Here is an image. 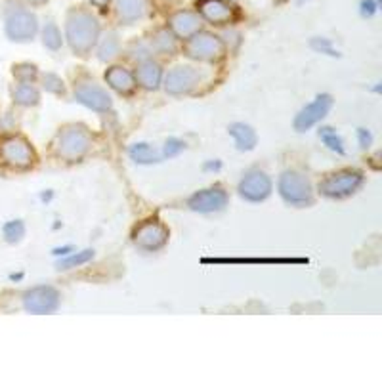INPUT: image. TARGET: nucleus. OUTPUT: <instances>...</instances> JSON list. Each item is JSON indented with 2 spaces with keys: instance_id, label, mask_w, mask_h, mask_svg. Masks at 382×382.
I'll return each instance as SVG.
<instances>
[{
  "instance_id": "f257e3e1",
  "label": "nucleus",
  "mask_w": 382,
  "mask_h": 382,
  "mask_svg": "<svg viewBox=\"0 0 382 382\" xmlns=\"http://www.w3.org/2000/svg\"><path fill=\"white\" fill-rule=\"evenodd\" d=\"M67 43L77 56H88L100 38V23L90 12L73 10L67 16Z\"/></svg>"
},
{
  "instance_id": "f03ea898",
  "label": "nucleus",
  "mask_w": 382,
  "mask_h": 382,
  "mask_svg": "<svg viewBox=\"0 0 382 382\" xmlns=\"http://www.w3.org/2000/svg\"><path fill=\"white\" fill-rule=\"evenodd\" d=\"M92 147V136L84 125H69L57 132L54 150L65 161H81Z\"/></svg>"
},
{
  "instance_id": "7ed1b4c3",
  "label": "nucleus",
  "mask_w": 382,
  "mask_h": 382,
  "mask_svg": "<svg viewBox=\"0 0 382 382\" xmlns=\"http://www.w3.org/2000/svg\"><path fill=\"white\" fill-rule=\"evenodd\" d=\"M277 189H279L281 199L291 207H312L313 201H315L312 182L298 170H285L279 176Z\"/></svg>"
},
{
  "instance_id": "20e7f679",
  "label": "nucleus",
  "mask_w": 382,
  "mask_h": 382,
  "mask_svg": "<svg viewBox=\"0 0 382 382\" xmlns=\"http://www.w3.org/2000/svg\"><path fill=\"white\" fill-rule=\"evenodd\" d=\"M365 182V174L357 169H342L327 174L320 182L318 189L327 199H346L361 188Z\"/></svg>"
},
{
  "instance_id": "39448f33",
  "label": "nucleus",
  "mask_w": 382,
  "mask_h": 382,
  "mask_svg": "<svg viewBox=\"0 0 382 382\" xmlns=\"http://www.w3.org/2000/svg\"><path fill=\"white\" fill-rule=\"evenodd\" d=\"M4 29L6 37L13 43H29L38 31L37 18L23 6L8 2L4 10Z\"/></svg>"
},
{
  "instance_id": "423d86ee",
  "label": "nucleus",
  "mask_w": 382,
  "mask_h": 382,
  "mask_svg": "<svg viewBox=\"0 0 382 382\" xmlns=\"http://www.w3.org/2000/svg\"><path fill=\"white\" fill-rule=\"evenodd\" d=\"M186 54L191 60H197V62L216 63L226 54V44L222 43V38H218L213 33L197 31L193 37L188 38Z\"/></svg>"
},
{
  "instance_id": "0eeeda50",
  "label": "nucleus",
  "mask_w": 382,
  "mask_h": 382,
  "mask_svg": "<svg viewBox=\"0 0 382 382\" xmlns=\"http://www.w3.org/2000/svg\"><path fill=\"white\" fill-rule=\"evenodd\" d=\"M169 227L157 218L145 220V222H142V224L134 227V232H132V241H134V245L145 252L161 251L164 245L169 243Z\"/></svg>"
},
{
  "instance_id": "6e6552de",
  "label": "nucleus",
  "mask_w": 382,
  "mask_h": 382,
  "mask_svg": "<svg viewBox=\"0 0 382 382\" xmlns=\"http://www.w3.org/2000/svg\"><path fill=\"white\" fill-rule=\"evenodd\" d=\"M35 150L21 136H10L0 144V161L16 170H27L35 164Z\"/></svg>"
},
{
  "instance_id": "1a4fd4ad",
  "label": "nucleus",
  "mask_w": 382,
  "mask_h": 382,
  "mask_svg": "<svg viewBox=\"0 0 382 382\" xmlns=\"http://www.w3.org/2000/svg\"><path fill=\"white\" fill-rule=\"evenodd\" d=\"M201 81H203V73L199 69H195L191 65H178L167 73L163 79V86L167 94L184 96L193 92Z\"/></svg>"
},
{
  "instance_id": "9d476101",
  "label": "nucleus",
  "mask_w": 382,
  "mask_h": 382,
  "mask_svg": "<svg viewBox=\"0 0 382 382\" xmlns=\"http://www.w3.org/2000/svg\"><path fill=\"white\" fill-rule=\"evenodd\" d=\"M271 189H274V186H271L269 176L264 170L251 169L247 170L241 178L237 191L249 203H262L271 195Z\"/></svg>"
},
{
  "instance_id": "9b49d317",
  "label": "nucleus",
  "mask_w": 382,
  "mask_h": 382,
  "mask_svg": "<svg viewBox=\"0 0 382 382\" xmlns=\"http://www.w3.org/2000/svg\"><path fill=\"white\" fill-rule=\"evenodd\" d=\"M60 293L50 285H38L33 287L23 295V308L29 313H54L60 308Z\"/></svg>"
},
{
  "instance_id": "f8f14e48",
  "label": "nucleus",
  "mask_w": 382,
  "mask_h": 382,
  "mask_svg": "<svg viewBox=\"0 0 382 382\" xmlns=\"http://www.w3.org/2000/svg\"><path fill=\"white\" fill-rule=\"evenodd\" d=\"M75 100L96 113H107L113 107V100L107 94L106 88H101L94 81L79 82L75 88Z\"/></svg>"
},
{
  "instance_id": "ddd939ff",
  "label": "nucleus",
  "mask_w": 382,
  "mask_h": 382,
  "mask_svg": "<svg viewBox=\"0 0 382 382\" xmlns=\"http://www.w3.org/2000/svg\"><path fill=\"white\" fill-rule=\"evenodd\" d=\"M227 201L230 197H227L226 189L222 186H213V188L195 191L188 199V207L199 214L220 213L227 207Z\"/></svg>"
},
{
  "instance_id": "4468645a",
  "label": "nucleus",
  "mask_w": 382,
  "mask_h": 382,
  "mask_svg": "<svg viewBox=\"0 0 382 382\" xmlns=\"http://www.w3.org/2000/svg\"><path fill=\"white\" fill-rule=\"evenodd\" d=\"M332 107V96L320 94L312 103H308L300 113L295 117V130L306 132L312 126H315L320 120H323L329 115Z\"/></svg>"
},
{
  "instance_id": "2eb2a0df",
  "label": "nucleus",
  "mask_w": 382,
  "mask_h": 382,
  "mask_svg": "<svg viewBox=\"0 0 382 382\" xmlns=\"http://www.w3.org/2000/svg\"><path fill=\"white\" fill-rule=\"evenodd\" d=\"M134 81L145 90H157L163 82V67L153 60L140 62L136 73H134Z\"/></svg>"
},
{
  "instance_id": "dca6fc26",
  "label": "nucleus",
  "mask_w": 382,
  "mask_h": 382,
  "mask_svg": "<svg viewBox=\"0 0 382 382\" xmlns=\"http://www.w3.org/2000/svg\"><path fill=\"white\" fill-rule=\"evenodd\" d=\"M201 26H203V19L195 12H188V10L174 13L170 18V31L180 38L193 37L195 33L201 31Z\"/></svg>"
},
{
  "instance_id": "f3484780",
  "label": "nucleus",
  "mask_w": 382,
  "mask_h": 382,
  "mask_svg": "<svg viewBox=\"0 0 382 382\" xmlns=\"http://www.w3.org/2000/svg\"><path fill=\"white\" fill-rule=\"evenodd\" d=\"M203 18L208 19L213 26H224L230 23L233 18V8L226 0H203L199 4Z\"/></svg>"
},
{
  "instance_id": "a211bd4d",
  "label": "nucleus",
  "mask_w": 382,
  "mask_h": 382,
  "mask_svg": "<svg viewBox=\"0 0 382 382\" xmlns=\"http://www.w3.org/2000/svg\"><path fill=\"white\" fill-rule=\"evenodd\" d=\"M106 82L120 96H130L134 92V88L138 86L136 81H134V75L125 67H120V65H113V67H109L106 71Z\"/></svg>"
},
{
  "instance_id": "6ab92c4d",
  "label": "nucleus",
  "mask_w": 382,
  "mask_h": 382,
  "mask_svg": "<svg viewBox=\"0 0 382 382\" xmlns=\"http://www.w3.org/2000/svg\"><path fill=\"white\" fill-rule=\"evenodd\" d=\"M145 8H147V0H117V13L126 26L144 18Z\"/></svg>"
},
{
  "instance_id": "aec40b11",
  "label": "nucleus",
  "mask_w": 382,
  "mask_h": 382,
  "mask_svg": "<svg viewBox=\"0 0 382 382\" xmlns=\"http://www.w3.org/2000/svg\"><path fill=\"white\" fill-rule=\"evenodd\" d=\"M227 130H230V134H232L233 140H235V145H237L239 151L254 150L258 138L252 126L245 125V123H233Z\"/></svg>"
},
{
  "instance_id": "412c9836",
  "label": "nucleus",
  "mask_w": 382,
  "mask_h": 382,
  "mask_svg": "<svg viewBox=\"0 0 382 382\" xmlns=\"http://www.w3.org/2000/svg\"><path fill=\"white\" fill-rule=\"evenodd\" d=\"M12 98L18 106L26 107L37 106L38 101H40V94H38V90L33 86L31 82H18L12 88Z\"/></svg>"
},
{
  "instance_id": "4be33fe9",
  "label": "nucleus",
  "mask_w": 382,
  "mask_h": 382,
  "mask_svg": "<svg viewBox=\"0 0 382 382\" xmlns=\"http://www.w3.org/2000/svg\"><path fill=\"white\" fill-rule=\"evenodd\" d=\"M128 153H130L132 161L138 164L159 163V161H161V157H163V155H159V153H157L150 144H145V142H138V144L130 145Z\"/></svg>"
},
{
  "instance_id": "5701e85b",
  "label": "nucleus",
  "mask_w": 382,
  "mask_h": 382,
  "mask_svg": "<svg viewBox=\"0 0 382 382\" xmlns=\"http://www.w3.org/2000/svg\"><path fill=\"white\" fill-rule=\"evenodd\" d=\"M120 43L119 37H117V33L109 31L106 37L101 38L100 46H98V60L100 62H109V60H113L117 54H119Z\"/></svg>"
},
{
  "instance_id": "b1692460",
  "label": "nucleus",
  "mask_w": 382,
  "mask_h": 382,
  "mask_svg": "<svg viewBox=\"0 0 382 382\" xmlns=\"http://www.w3.org/2000/svg\"><path fill=\"white\" fill-rule=\"evenodd\" d=\"M153 48H155L159 54H174L176 52V35L169 29H163V31H159L153 37Z\"/></svg>"
},
{
  "instance_id": "393cba45",
  "label": "nucleus",
  "mask_w": 382,
  "mask_h": 382,
  "mask_svg": "<svg viewBox=\"0 0 382 382\" xmlns=\"http://www.w3.org/2000/svg\"><path fill=\"white\" fill-rule=\"evenodd\" d=\"M320 138L321 142H323L329 150L335 151V153H339V155H344L346 153L344 142H342V138H340L339 134H337V130L331 128V126H321Z\"/></svg>"
},
{
  "instance_id": "a878e982",
  "label": "nucleus",
  "mask_w": 382,
  "mask_h": 382,
  "mask_svg": "<svg viewBox=\"0 0 382 382\" xmlns=\"http://www.w3.org/2000/svg\"><path fill=\"white\" fill-rule=\"evenodd\" d=\"M2 235H4V241L10 245L19 243L21 239L26 237V224L21 220H10L2 227Z\"/></svg>"
},
{
  "instance_id": "bb28decb",
  "label": "nucleus",
  "mask_w": 382,
  "mask_h": 382,
  "mask_svg": "<svg viewBox=\"0 0 382 382\" xmlns=\"http://www.w3.org/2000/svg\"><path fill=\"white\" fill-rule=\"evenodd\" d=\"M43 44L46 48H50V50H60L62 48V33L57 29V26L54 21H48L43 29Z\"/></svg>"
},
{
  "instance_id": "cd10ccee",
  "label": "nucleus",
  "mask_w": 382,
  "mask_h": 382,
  "mask_svg": "<svg viewBox=\"0 0 382 382\" xmlns=\"http://www.w3.org/2000/svg\"><path fill=\"white\" fill-rule=\"evenodd\" d=\"M92 258H94V251H90V249L75 252V254H69V257L65 254V258L57 262V269H73L77 268V266H82V264L90 262Z\"/></svg>"
},
{
  "instance_id": "c85d7f7f",
  "label": "nucleus",
  "mask_w": 382,
  "mask_h": 382,
  "mask_svg": "<svg viewBox=\"0 0 382 382\" xmlns=\"http://www.w3.org/2000/svg\"><path fill=\"white\" fill-rule=\"evenodd\" d=\"M13 77L18 79V82H35L38 77V71L31 63H19L13 65Z\"/></svg>"
},
{
  "instance_id": "c756f323",
  "label": "nucleus",
  "mask_w": 382,
  "mask_h": 382,
  "mask_svg": "<svg viewBox=\"0 0 382 382\" xmlns=\"http://www.w3.org/2000/svg\"><path fill=\"white\" fill-rule=\"evenodd\" d=\"M43 86L44 90L50 92V94L56 96L65 94V84H63V81L56 75V73H46V75H43Z\"/></svg>"
},
{
  "instance_id": "7c9ffc66",
  "label": "nucleus",
  "mask_w": 382,
  "mask_h": 382,
  "mask_svg": "<svg viewBox=\"0 0 382 382\" xmlns=\"http://www.w3.org/2000/svg\"><path fill=\"white\" fill-rule=\"evenodd\" d=\"M312 48L315 52H321V54H327V56L331 57H339V50H335V46H332V43L329 40V38H323V37H318V38H312Z\"/></svg>"
},
{
  "instance_id": "2f4dec72",
  "label": "nucleus",
  "mask_w": 382,
  "mask_h": 382,
  "mask_svg": "<svg viewBox=\"0 0 382 382\" xmlns=\"http://www.w3.org/2000/svg\"><path fill=\"white\" fill-rule=\"evenodd\" d=\"M128 56L140 63V62H145V60H150L151 52L144 43H132L130 46H128Z\"/></svg>"
},
{
  "instance_id": "473e14b6",
  "label": "nucleus",
  "mask_w": 382,
  "mask_h": 382,
  "mask_svg": "<svg viewBox=\"0 0 382 382\" xmlns=\"http://www.w3.org/2000/svg\"><path fill=\"white\" fill-rule=\"evenodd\" d=\"M184 147H186V144H184L182 140L178 138H169L167 142H164V147H163V157H176L180 151H184Z\"/></svg>"
},
{
  "instance_id": "72a5a7b5",
  "label": "nucleus",
  "mask_w": 382,
  "mask_h": 382,
  "mask_svg": "<svg viewBox=\"0 0 382 382\" xmlns=\"http://www.w3.org/2000/svg\"><path fill=\"white\" fill-rule=\"evenodd\" d=\"M357 140H359L361 150H369L371 144H373V134L367 128H357Z\"/></svg>"
},
{
  "instance_id": "f704fd0d",
  "label": "nucleus",
  "mask_w": 382,
  "mask_h": 382,
  "mask_svg": "<svg viewBox=\"0 0 382 382\" xmlns=\"http://www.w3.org/2000/svg\"><path fill=\"white\" fill-rule=\"evenodd\" d=\"M375 12H376L375 0H364V2H361V16H364V18H371Z\"/></svg>"
},
{
  "instance_id": "c9c22d12",
  "label": "nucleus",
  "mask_w": 382,
  "mask_h": 382,
  "mask_svg": "<svg viewBox=\"0 0 382 382\" xmlns=\"http://www.w3.org/2000/svg\"><path fill=\"white\" fill-rule=\"evenodd\" d=\"M90 2H92L94 6L100 8V10H106L107 4H109V0H90Z\"/></svg>"
},
{
  "instance_id": "e433bc0d",
  "label": "nucleus",
  "mask_w": 382,
  "mask_h": 382,
  "mask_svg": "<svg viewBox=\"0 0 382 382\" xmlns=\"http://www.w3.org/2000/svg\"><path fill=\"white\" fill-rule=\"evenodd\" d=\"M69 251H71V247H63V249H56L54 254H56V257H65V254H69Z\"/></svg>"
},
{
  "instance_id": "4c0bfd02",
  "label": "nucleus",
  "mask_w": 382,
  "mask_h": 382,
  "mask_svg": "<svg viewBox=\"0 0 382 382\" xmlns=\"http://www.w3.org/2000/svg\"><path fill=\"white\" fill-rule=\"evenodd\" d=\"M222 164H220V161H216V163H207L205 164V170H218Z\"/></svg>"
},
{
  "instance_id": "58836bf2",
  "label": "nucleus",
  "mask_w": 382,
  "mask_h": 382,
  "mask_svg": "<svg viewBox=\"0 0 382 382\" xmlns=\"http://www.w3.org/2000/svg\"><path fill=\"white\" fill-rule=\"evenodd\" d=\"M26 2H29V4H35V6H38V4H44L46 0H26Z\"/></svg>"
},
{
  "instance_id": "ea45409f",
  "label": "nucleus",
  "mask_w": 382,
  "mask_h": 382,
  "mask_svg": "<svg viewBox=\"0 0 382 382\" xmlns=\"http://www.w3.org/2000/svg\"><path fill=\"white\" fill-rule=\"evenodd\" d=\"M298 2H306V0H298Z\"/></svg>"
}]
</instances>
